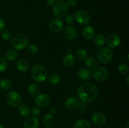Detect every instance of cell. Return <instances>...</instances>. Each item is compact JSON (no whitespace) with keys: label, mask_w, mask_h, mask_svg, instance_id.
Here are the masks:
<instances>
[{"label":"cell","mask_w":129,"mask_h":128,"mask_svg":"<svg viewBox=\"0 0 129 128\" xmlns=\"http://www.w3.org/2000/svg\"><path fill=\"white\" fill-rule=\"evenodd\" d=\"M78 98L84 103L90 102L96 99L98 88L92 83H84L79 86L77 90Z\"/></svg>","instance_id":"obj_1"},{"label":"cell","mask_w":129,"mask_h":128,"mask_svg":"<svg viewBox=\"0 0 129 128\" xmlns=\"http://www.w3.org/2000/svg\"><path fill=\"white\" fill-rule=\"evenodd\" d=\"M31 75L32 79L36 82H42L47 79L48 74L47 70L43 65L37 64L34 65L31 69Z\"/></svg>","instance_id":"obj_2"},{"label":"cell","mask_w":129,"mask_h":128,"mask_svg":"<svg viewBox=\"0 0 129 128\" xmlns=\"http://www.w3.org/2000/svg\"><path fill=\"white\" fill-rule=\"evenodd\" d=\"M29 43L28 38L23 34H17L11 40V46L14 49L17 50H23Z\"/></svg>","instance_id":"obj_3"},{"label":"cell","mask_w":129,"mask_h":128,"mask_svg":"<svg viewBox=\"0 0 129 128\" xmlns=\"http://www.w3.org/2000/svg\"><path fill=\"white\" fill-rule=\"evenodd\" d=\"M68 11V6L64 1H58L54 5L53 15L56 18L61 19L65 17Z\"/></svg>","instance_id":"obj_4"},{"label":"cell","mask_w":129,"mask_h":128,"mask_svg":"<svg viewBox=\"0 0 129 128\" xmlns=\"http://www.w3.org/2000/svg\"><path fill=\"white\" fill-rule=\"evenodd\" d=\"M98 59L102 63H108L112 60L113 53L111 49L107 47H103L100 49L98 52Z\"/></svg>","instance_id":"obj_5"},{"label":"cell","mask_w":129,"mask_h":128,"mask_svg":"<svg viewBox=\"0 0 129 128\" xmlns=\"http://www.w3.org/2000/svg\"><path fill=\"white\" fill-rule=\"evenodd\" d=\"M74 19L81 25H87L91 20V15L88 11L85 10H78L76 12Z\"/></svg>","instance_id":"obj_6"},{"label":"cell","mask_w":129,"mask_h":128,"mask_svg":"<svg viewBox=\"0 0 129 128\" xmlns=\"http://www.w3.org/2000/svg\"><path fill=\"white\" fill-rule=\"evenodd\" d=\"M6 101L12 107H17L21 104V97L16 91H10L6 95Z\"/></svg>","instance_id":"obj_7"},{"label":"cell","mask_w":129,"mask_h":128,"mask_svg":"<svg viewBox=\"0 0 129 128\" xmlns=\"http://www.w3.org/2000/svg\"><path fill=\"white\" fill-rule=\"evenodd\" d=\"M93 76L98 81H105L108 77V72L103 67H96L93 70Z\"/></svg>","instance_id":"obj_8"},{"label":"cell","mask_w":129,"mask_h":128,"mask_svg":"<svg viewBox=\"0 0 129 128\" xmlns=\"http://www.w3.org/2000/svg\"><path fill=\"white\" fill-rule=\"evenodd\" d=\"M64 37L68 40H74L77 37V31L71 25H67L64 28L62 31Z\"/></svg>","instance_id":"obj_9"},{"label":"cell","mask_w":129,"mask_h":128,"mask_svg":"<svg viewBox=\"0 0 129 128\" xmlns=\"http://www.w3.org/2000/svg\"><path fill=\"white\" fill-rule=\"evenodd\" d=\"M35 102L39 107H45L50 104V98L47 94H40L35 97Z\"/></svg>","instance_id":"obj_10"},{"label":"cell","mask_w":129,"mask_h":128,"mask_svg":"<svg viewBox=\"0 0 129 128\" xmlns=\"http://www.w3.org/2000/svg\"><path fill=\"white\" fill-rule=\"evenodd\" d=\"M105 41L107 43V46L109 48H116L120 43V38L117 34L112 33L107 36L105 38Z\"/></svg>","instance_id":"obj_11"},{"label":"cell","mask_w":129,"mask_h":128,"mask_svg":"<svg viewBox=\"0 0 129 128\" xmlns=\"http://www.w3.org/2000/svg\"><path fill=\"white\" fill-rule=\"evenodd\" d=\"M91 120L97 125H103L107 122V117L104 114L100 112H96L91 115Z\"/></svg>","instance_id":"obj_12"},{"label":"cell","mask_w":129,"mask_h":128,"mask_svg":"<svg viewBox=\"0 0 129 128\" xmlns=\"http://www.w3.org/2000/svg\"><path fill=\"white\" fill-rule=\"evenodd\" d=\"M80 102L79 99L75 97H69L66 100L65 107L67 109L69 110H74L78 109Z\"/></svg>","instance_id":"obj_13"},{"label":"cell","mask_w":129,"mask_h":128,"mask_svg":"<svg viewBox=\"0 0 129 128\" xmlns=\"http://www.w3.org/2000/svg\"><path fill=\"white\" fill-rule=\"evenodd\" d=\"M25 128H38L39 120L35 116H30L26 118L23 122Z\"/></svg>","instance_id":"obj_14"},{"label":"cell","mask_w":129,"mask_h":128,"mask_svg":"<svg viewBox=\"0 0 129 128\" xmlns=\"http://www.w3.org/2000/svg\"><path fill=\"white\" fill-rule=\"evenodd\" d=\"M64 24L61 20L59 19L53 20L49 24V28L53 32H59L63 29Z\"/></svg>","instance_id":"obj_15"},{"label":"cell","mask_w":129,"mask_h":128,"mask_svg":"<svg viewBox=\"0 0 129 128\" xmlns=\"http://www.w3.org/2000/svg\"><path fill=\"white\" fill-rule=\"evenodd\" d=\"M82 35L86 40H91L95 35V31L92 26H86L82 30Z\"/></svg>","instance_id":"obj_16"},{"label":"cell","mask_w":129,"mask_h":128,"mask_svg":"<svg viewBox=\"0 0 129 128\" xmlns=\"http://www.w3.org/2000/svg\"><path fill=\"white\" fill-rule=\"evenodd\" d=\"M91 72L89 69H85V68L80 69L78 72V77L81 80H84V81H86L90 79L91 77Z\"/></svg>","instance_id":"obj_17"},{"label":"cell","mask_w":129,"mask_h":128,"mask_svg":"<svg viewBox=\"0 0 129 128\" xmlns=\"http://www.w3.org/2000/svg\"><path fill=\"white\" fill-rule=\"evenodd\" d=\"M43 123L45 127H50L55 123V117L50 113L46 114L43 118Z\"/></svg>","instance_id":"obj_18"},{"label":"cell","mask_w":129,"mask_h":128,"mask_svg":"<svg viewBox=\"0 0 129 128\" xmlns=\"http://www.w3.org/2000/svg\"><path fill=\"white\" fill-rule=\"evenodd\" d=\"M76 61V58L75 56L73 55L72 53H68L66 55L64 56V57L63 58L62 60V63L66 67H71L73 65H74Z\"/></svg>","instance_id":"obj_19"},{"label":"cell","mask_w":129,"mask_h":128,"mask_svg":"<svg viewBox=\"0 0 129 128\" xmlns=\"http://www.w3.org/2000/svg\"><path fill=\"white\" fill-rule=\"evenodd\" d=\"M16 68L19 71L21 72H25L29 68L28 62L25 59H19L16 62Z\"/></svg>","instance_id":"obj_20"},{"label":"cell","mask_w":129,"mask_h":128,"mask_svg":"<svg viewBox=\"0 0 129 128\" xmlns=\"http://www.w3.org/2000/svg\"><path fill=\"white\" fill-rule=\"evenodd\" d=\"M73 128H91V124L86 119H79L74 122Z\"/></svg>","instance_id":"obj_21"},{"label":"cell","mask_w":129,"mask_h":128,"mask_svg":"<svg viewBox=\"0 0 129 128\" xmlns=\"http://www.w3.org/2000/svg\"><path fill=\"white\" fill-rule=\"evenodd\" d=\"M94 39H93V42L94 45L97 46H103L105 42V37L104 35L102 33L96 34L94 36Z\"/></svg>","instance_id":"obj_22"},{"label":"cell","mask_w":129,"mask_h":128,"mask_svg":"<svg viewBox=\"0 0 129 128\" xmlns=\"http://www.w3.org/2000/svg\"><path fill=\"white\" fill-rule=\"evenodd\" d=\"M75 58H77L79 60H85L88 57V52L84 49H78L75 52Z\"/></svg>","instance_id":"obj_23"},{"label":"cell","mask_w":129,"mask_h":128,"mask_svg":"<svg viewBox=\"0 0 129 128\" xmlns=\"http://www.w3.org/2000/svg\"><path fill=\"white\" fill-rule=\"evenodd\" d=\"M18 110L20 114L23 117H28L31 114V109L26 104H22L20 105Z\"/></svg>","instance_id":"obj_24"},{"label":"cell","mask_w":129,"mask_h":128,"mask_svg":"<svg viewBox=\"0 0 129 128\" xmlns=\"http://www.w3.org/2000/svg\"><path fill=\"white\" fill-rule=\"evenodd\" d=\"M48 82L51 85H57L60 81V77L57 74H52L48 77Z\"/></svg>","instance_id":"obj_25"},{"label":"cell","mask_w":129,"mask_h":128,"mask_svg":"<svg viewBox=\"0 0 129 128\" xmlns=\"http://www.w3.org/2000/svg\"><path fill=\"white\" fill-rule=\"evenodd\" d=\"M39 86L36 83H31L28 87V91L31 96H35L39 92Z\"/></svg>","instance_id":"obj_26"},{"label":"cell","mask_w":129,"mask_h":128,"mask_svg":"<svg viewBox=\"0 0 129 128\" xmlns=\"http://www.w3.org/2000/svg\"><path fill=\"white\" fill-rule=\"evenodd\" d=\"M85 64L86 67H88L89 69H94L98 65V62L96 58L93 56H89L86 59Z\"/></svg>","instance_id":"obj_27"},{"label":"cell","mask_w":129,"mask_h":128,"mask_svg":"<svg viewBox=\"0 0 129 128\" xmlns=\"http://www.w3.org/2000/svg\"><path fill=\"white\" fill-rule=\"evenodd\" d=\"M11 87V82L7 79L0 80V88L3 90H8Z\"/></svg>","instance_id":"obj_28"},{"label":"cell","mask_w":129,"mask_h":128,"mask_svg":"<svg viewBox=\"0 0 129 128\" xmlns=\"http://www.w3.org/2000/svg\"><path fill=\"white\" fill-rule=\"evenodd\" d=\"M18 57V53L15 50H9L6 53V58L9 61H13Z\"/></svg>","instance_id":"obj_29"},{"label":"cell","mask_w":129,"mask_h":128,"mask_svg":"<svg viewBox=\"0 0 129 128\" xmlns=\"http://www.w3.org/2000/svg\"><path fill=\"white\" fill-rule=\"evenodd\" d=\"M118 70L120 74H122V75H127L128 73L129 69L127 64L122 63L120 64V65L118 66Z\"/></svg>","instance_id":"obj_30"},{"label":"cell","mask_w":129,"mask_h":128,"mask_svg":"<svg viewBox=\"0 0 129 128\" xmlns=\"http://www.w3.org/2000/svg\"><path fill=\"white\" fill-rule=\"evenodd\" d=\"M39 51L38 46L35 44H30L27 46V51L30 55H36Z\"/></svg>","instance_id":"obj_31"},{"label":"cell","mask_w":129,"mask_h":128,"mask_svg":"<svg viewBox=\"0 0 129 128\" xmlns=\"http://www.w3.org/2000/svg\"><path fill=\"white\" fill-rule=\"evenodd\" d=\"M1 32V37L5 41H8L12 38V33L9 30H3Z\"/></svg>","instance_id":"obj_32"},{"label":"cell","mask_w":129,"mask_h":128,"mask_svg":"<svg viewBox=\"0 0 129 128\" xmlns=\"http://www.w3.org/2000/svg\"><path fill=\"white\" fill-rule=\"evenodd\" d=\"M8 63L7 60L4 57L0 56V73L3 72L7 68Z\"/></svg>","instance_id":"obj_33"},{"label":"cell","mask_w":129,"mask_h":128,"mask_svg":"<svg viewBox=\"0 0 129 128\" xmlns=\"http://www.w3.org/2000/svg\"><path fill=\"white\" fill-rule=\"evenodd\" d=\"M74 17L73 15L71 14H68L65 16V21L68 24H72L74 22Z\"/></svg>","instance_id":"obj_34"},{"label":"cell","mask_w":129,"mask_h":128,"mask_svg":"<svg viewBox=\"0 0 129 128\" xmlns=\"http://www.w3.org/2000/svg\"><path fill=\"white\" fill-rule=\"evenodd\" d=\"M40 112H41V110L39 107H34L31 109V113L32 114L33 116H37V115H40Z\"/></svg>","instance_id":"obj_35"},{"label":"cell","mask_w":129,"mask_h":128,"mask_svg":"<svg viewBox=\"0 0 129 128\" xmlns=\"http://www.w3.org/2000/svg\"><path fill=\"white\" fill-rule=\"evenodd\" d=\"M78 3V0H67L66 4L68 6H74Z\"/></svg>","instance_id":"obj_36"},{"label":"cell","mask_w":129,"mask_h":128,"mask_svg":"<svg viewBox=\"0 0 129 128\" xmlns=\"http://www.w3.org/2000/svg\"><path fill=\"white\" fill-rule=\"evenodd\" d=\"M5 28V21H4L0 17V32L3 31Z\"/></svg>","instance_id":"obj_37"},{"label":"cell","mask_w":129,"mask_h":128,"mask_svg":"<svg viewBox=\"0 0 129 128\" xmlns=\"http://www.w3.org/2000/svg\"><path fill=\"white\" fill-rule=\"evenodd\" d=\"M78 108H79V110H80L81 112H84V110L87 109V105H86L85 103L83 102V104H79Z\"/></svg>","instance_id":"obj_38"},{"label":"cell","mask_w":129,"mask_h":128,"mask_svg":"<svg viewBox=\"0 0 129 128\" xmlns=\"http://www.w3.org/2000/svg\"><path fill=\"white\" fill-rule=\"evenodd\" d=\"M46 3L49 6H54L56 3V0H46Z\"/></svg>","instance_id":"obj_39"},{"label":"cell","mask_w":129,"mask_h":128,"mask_svg":"<svg viewBox=\"0 0 129 128\" xmlns=\"http://www.w3.org/2000/svg\"><path fill=\"white\" fill-rule=\"evenodd\" d=\"M55 112H56V108L54 107H52L50 109V113L54 115Z\"/></svg>","instance_id":"obj_40"},{"label":"cell","mask_w":129,"mask_h":128,"mask_svg":"<svg viewBox=\"0 0 129 128\" xmlns=\"http://www.w3.org/2000/svg\"><path fill=\"white\" fill-rule=\"evenodd\" d=\"M126 82H127V85H129V75L127 74V77H126Z\"/></svg>","instance_id":"obj_41"},{"label":"cell","mask_w":129,"mask_h":128,"mask_svg":"<svg viewBox=\"0 0 129 128\" xmlns=\"http://www.w3.org/2000/svg\"><path fill=\"white\" fill-rule=\"evenodd\" d=\"M67 52H68V53H71L72 49L71 48H68L67 49Z\"/></svg>","instance_id":"obj_42"},{"label":"cell","mask_w":129,"mask_h":128,"mask_svg":"<svg viewBox=\"0 0 129 128\" xmlns=\"http://www.w3.org/2000/svg\"><path fill=\"white\" fill-rule=\"evenodd\" d=\"M128 125H129V122H127V124H126V128H128Z\"/></svg>","instance_id":"obj_43"},{"label":"cell","mask_w":129,"mask_h":128,"mask_svg":"<svg viewBox=\"0 0 129 128\" xmlns=\"http://www.w3.org/2000/svg\"><path fill=\"white\" fill-rule=\"evenodd\" d=\"M0 128H5V127H4L2 124H0Z\"/></svg>","instance_id":"obj_44"},{"label":"cell","mask_w":129,"mask_h":128,"mask_svg":"<svg viewBox=\"0 0 129 128\" xmlns=\"http://www.w3.org/2000/svg\"><path fill=\"white\" fill-rule=\"evenodd\" d=\"M58 1H63V0H58Z\"/></svg>","instance_id":"obj_45"}]
</instances>
